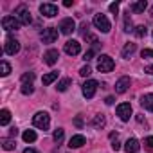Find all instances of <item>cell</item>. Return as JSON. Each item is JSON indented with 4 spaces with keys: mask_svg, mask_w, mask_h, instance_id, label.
Returning <instances> with one entry per match:
<instances>
[{
    "mask_svg": "<svg viewBox=\"0 0 153 153\" xmlns=\"http://www.w3.org/2000/svg\"><path fill=\"white\" fill-rule=\"evenodd\" d=\"M33 124L36 126V128H40V130H49V126H51V115L47 114V112H36L34 114V117H33Z\"/></svg>",
    "mask_w": 153,
    "mask_h": 153,
    "instance_id": "6da1fadb",
    "label": "cell"
},
{
    "mask_svg": "<svg viewBox=\"0 0 153 153\" xmlns=\"http://www.w3.org/2000/svg\"><path fill=\"white\" fill-rule=\"evenodd\" d=\"M114 67H115V63H114V59L108 54H101L97 58V70L99 72H112Z\"/></svg>",
    "mask_w": 153,
    "mask_h": 153,
    "instance_id": "7a4b0ae2",
    "label": "cell"
},
{
    "mask_svg": "<svg viewBox=\"0 0 153 153\" xmlns=\"http://www.w3.org/2000/svg\"><path fill=\"white\" fill-rule=\"evenodd\" d=\"M15 16L20 20V24L22 25H29L33 20H31V13H29V9L25 7V6H18L16 9H15Z\"/></svg>",
    "mask_w": 153,
    "mask_h": 153,
    "instance_id": "3957f363",
    "label": "cell"
},
{
    "mask_svg": "<svg viewBox=\"0 0 153 153\" xmlns=\"http://www.w3.org/2000/svg\"><path fill=\"white\" fill-rule=\"evenodd\" d=\"M94 25L101 31V33H110V29H112V25H110V22H108V18L105 16V15H94Z\"/></svg>",
    "mask_w": 153,
    "mask_h": 153,
    "instance_id": "277c9868",
    "label": "cell"
},
{
    "mask_svg": "<svg viewBox=\"0 0 153 153\" xmlns=\"http://www.w3.org/2000/svg\"><path fill=\"white\" fill-rule=\"evenodd\" d=\"M2 27L6 31H18L22 27V24H20V20L16 16H4L2 18Z\"/></svg>",
    "mask_w": 153,
    "mask_h": 153,
    "instance_id": "5b68a950",
    "label": "cell"
},
{
    "mask_svg": "<svg viewBox=\"0 0 153 153\" xmlns=\"http://www.w3.org/2000/svg\"><path fill=\"white\" fill-rule=\"evenodd\" d=\"M40 38H42L43 43H54V42L58 40V29H56V27H47V29L42 31Z\"/></svg>",
    "mask_w": 153,
    "mask_h": 153,
    "instance_id": "8992f818",
    "label": "cell"
},
{
    "mask_svg": "<svg viewBox=\"0 0 153 153\" xmlns=\"http://www.w3.org/2000/svg\"><path fill=\"white\" fill-rule=\"evenodd\" d=\"M4 52H6V54H9V56H15L16 52H20V42H18L16 38L9 36V38L6 40V47H4Z\"/></svg>",
    "mask_w": 153,
    "mask_h": 153,
    "instance_id": "52a82bcc",
    "label": "cell"
},
{
    "mask_svg": "<svg viewBox=\"0 0 153 153\" xmlns=\"http://www.w3.org/2000/svg\"><path fill=\"white\" fill-rule=\"evenodd\" d=\"M97 87H99V83H97L96 79L85 81V83H83V96H85L87 99H92L94 94H96V90H97Z\"/></svg>",
    "mask_w": 153,
    "mask_h": 153,
    "instance_id": "ba28073f",
    "label": "cell"
},
{
    "mask_svg": "<svg viewBox=\"0 0 153 153\" xmlns=\"http://www.w3.org/2000/svg\"><path fill=\"white\" fill-rule=\"evenodd\" d=\"M117 115H119V119L123 123L130 121V117H131V105L130 103H121L117 106Z\"/></svg>",
    "mask_w": 153,
    "mask_h": 153,
    "instance_id": "9c48e42d",
    "label": "cell"
},
{
    "mask_svg": "<svg viewBox=\"0 0 153 153\" xmlns=\"http://www.w3.org/2000/svg\"><path fill=\"white\" fill-rule=\"evenodd\" d=\"M63 49H65V52H67L68 56H78V54L81 52V43L76 42V40H68Z\"/></svg>",
    "mask_w": 153,
    "mask_h": 153,
    "instance_id": "30bf717a",
    "label": "cell"
},
{
    "mask_svg": "<svg viewBox=\"0 0 153 153\" xmlns=\"http://www.w3.org/2000/svg\"><path fill=\"white\" fill-rule=\"evenodd\" d=\"M59 29H61L63 34H72V33L76 31V22H74L72 18H63V20L59 22Z\"/></svg>",
    "mask_w": 153,
    "mask_h": 153,
    "instance_id": "8fae6325",
    "label": "cell"
},
{
    "mask_svg": "<svg viewBox=\"0 0 153 153\" xmlns=\"http://www.w3.org/2000/svg\"><path fill=\"white\" fill-rule=\"evenodd\" d=\"M40 13H42L43 16H47V18H52V16L58 15V7H56L54 4H42V6H40Z\"/></svg>",
    "mask_w": 153,
    "mask_h": 153,
    "instance_id": "7c38bea8",
    "label": "cell"
},
{
    "mask_svg": "<svg viewBox=\"0 0 153 153\" xmlns=\"http://www.w3.org/2000/svg\"><path fill=\"white\" fill-rule=\"evenodd\" d=\"M128 88H130V78L123 76L121 79H117V83H115V92L117 94H124Z\"/></svg>",
    "mask_w": 153,
    "mask_h": 153,
    "instance_id": "4fadbf2b",
    "label": "cell"
},
{
    "mask_svg": "<svg viewBox=\"0 0 153 153\" xmlns=\"http://www.w3.org/2000/svg\"><path fill=\"white\" fill-rule=\"evenodd\" d=\"M58 58H59V52H58L56 49H49V51L43 54V61H45L47 65H54V63L58 61Z\"/></svg>",
    "mask_w": 153,
    "mask_h": 153,
    "instance_id": "5bb4252c",
    "label": "cell"
},
{
    "mask_svg": "<svg viewBox=\"0 0 153 153\" xmlns=\"http://www.w3.org/2000/svg\"><path fill=\"white\" fill-rule=\"evenodd\" d=\"M139 149H140V144H139L137 139H128L124 142V151L126 153H137Z\"/></svg>",
    "mask_w": 153,
    "mask_h": 153,
    "instance_id": "9a60e30c",
    "label": "cell"
},
{
    "mask_svg": "<svg viewBox=\"0 0 153 153\" xmlns=\"http://www.w3.org/2000/svg\"><path fill=\"white\" fill-rule=\"evenodd\" d=\"M140 106L148 112H153V94H144L140 97Z\"/></svg>",
    "mask_w": 153,
    "mask_h": 153,
    "instance_id": "2e32d148",
    "label": "cell"
},
{
    "mask_svg": "<svg viewBox=\"0 0 153 153\" xmlns=\"http://www.w3.org/2000/svg\"><path fill=\"white\" fill-rule=\"evenodd\" d=\"M85 144V137L83 135H72L68 140V148H81Z\"/></svg>",
    "mask_w": 153,
    "mask_h": 153,
    "instance_id": "e0dca14e",
    "label": "cell"
},
{
    "mask_svg": "<svg viewBox=\"0 0 153 153\" xmlns=\"http://www.w3.org/2000/svg\"><path fill=\"white\" fill-rule=\"evenodd\" d=\"M135 51H137V45H135V43H131V42H128V43L123 47V52H121V54H123V58H124V59H130V56H131Z\"/></svg>",
    "mask_w": 153,
    "mask_h": 153,
    "instance_id": "ac0fdd59",
    "label": "cell"
},
{
    "mask_svg": "<svg viewBox=\"0 0 153 153\" xmlns=\"http://www.w3.org/2000/svg\"><path fill=\"white\" fill-rule=\"evenodd\" d=\"M146 7H148V2H146V0H139V2H133V4L130 6V9H131L133 13H144Z\"/></svg>",
    "mask_w": 153,
    "mask_h": 153,
    "instance_id": "d6986e66",
    "label": "cell"
},
{
    "mask_svg": "<svg viewBox=\"0 0 153 153\" xmlns=\"http://www.w3.org/2000/svg\"><path fill=\"white\" fill-rule=\"evenodd\" d=\"M105 124H106V119H105V115H96L94 119H92V126L94 128H97V130H101V128H105Z\"/></svg>",
    "mask_w": 153,
    "mask_h": 153,
    "instance_id": "ffe728a7",
    "label": "cell"
},
{
    "mask_svg": "<svg viewBox=\"0 0 153 153\" xmlns=\"http://www.w3.org/2000/svg\"><path fill=\"white\" fill-rule=\"evenodd\" d=\"M58 79V72L56 70H52V72H49V74H45L43 78H42V83L43 85H51L52 81H56Z\"/></svg>",
    "mask_w": 153,
    "mask_h": 153,
    "instance_id": "44dd1931",
    "label": "cell"
},
{
    "mask_svg": "<svg viewBox=\"0 0 153 153\" xmlns=\"http://www.w3.org/2000/svg\"><path fill=\"white\" fill-rule=\"evenodd\" d=\"M9 121H11V112H9L7 108H4L2 112H0V124H2V126H7Z\"/></svg>",
    "mask_w": 153,
    "mask_h": 153,
    "instance_id": "7402d4cb",
    "label": "cell"
},
{
    "mask_svg": "<svg viewBox=\"0 0 153 153\" xmlns=\"http://www.w3.org/2000/svg\"><path fill=\"white\" fill-rule=\"evenodd\" d=\"M0 144H2V148L6 149V151H11V149H15V140L13 139H7V137H4L2 140H0Z\"/></svg>",
    "mask_w": 153,
    "mask_h": 153,
    "instance_id": "603a6c76",
    "label": "cell"
},
{
    "mask_svg": "<svg viewBox=\"0 0 153 153\" xmlns=\"http://www.w3.org/2000/svg\"><path fill=\"white\" fill-rule=\"evenodd\" d=\"M22 139H24L25 142H34V140H36V133H34V130H25V131L22 133Z\"/></svg>",
    "mask_w": 153,
    "mask_h": 153,
    "instance_id": "cb8c5ba5",
    "label": "cell"
},
{
    "mask_svg": "<svg viewBox=\"0 0 153 153\" xmlns=\"http://www.w3.org/2000/svg\"><path fill=\"white\" fill-rule=\"evenodd\" d=\"M9 72H11V67H9V63L7 61H2L0 63V76H9Z\"/></svg>",
    "mask_w": 153,
    "mask_h": 153,
    "instance_id": "d4e9b609",
    "label": "cell"
},
{
    "mask_svg": "<svg viewBox=\"0 0 153 153\" xmlns=\"http://www.w3.org/2000/svg\"><path fill=\"white\" fill-rule=\"evenodd\" d=\"M33 79H34V72H25L22 76V83L24 85H33Z\"/></svg>",
    "mask_w": 153,
    "mask_h": 153,
    "instance_id": "484cf974",
    "label": "cell"
},
{
    "mask_svg": "<svg viewBox=\"0 0 153 153\" xmlns=\"http://www.w3.org/2000/svg\"><path fill=\"white\" fill-rule=\"evenodd\" d=\"M68 85H70V78H63V79L58 83V87H56V88H58L59 92H65V90L68 88Z\"/></svg>",
    "mask_w": 153,
    "mask_h": 153,
    "instance_id": "4316f807",
    "label": "cell"
},
{
    "mask_svg": "<svg viewBox=\"0 0 153 153\" xmlns=\"http://www.w3.org/2000/svg\"><path fill=\"white\" fill-rule=\"evenodd\" d=\"M124 31H126V33H130V31H133V24H131V18H130V13H126V15H124Z\"/></svg>",
    "mask_w": 153,
    "mask_h": 153,
    "instance_id": "83f0119b",
    "label": "cell"
},
{
    "mask_svg": "<svg viewBox=\"0 0 153 153\" xmlns=\"http://www.w3.org/2000/svg\"><path fill=\"white\" fill-rule=\"evenodd\" d=\"M133 33H135V36H137V38H144V36L148 34V29H146L144 25H139V27H135V31H133Z\"/></svg>",
    "mask_w": 153,
    "mask_h": 153,
    "instance_id": "f1b7e54d",
    "label": "cell"
},
{
    "mask_svg": "<svg viewBox=\"0 0 153 153\" xmlns=\"http://www.w3.org/2000/svg\"><path fill=\"white\" fill-rule=\"evenodd\" d=\"M63 135H65L63 128H58V130H54V133H52V139H54L56 142H61V140H63Z\"/></svg>",
    "mask_w": 153,
    "mask_h": 153,
    "instance_id": "f546056e",
    "label": "cell"
},
{
    "mask_svg": "<svg viewBox=\"0 0 153 153\" xmlns=\"http://www.w3.org/2000/svg\"><path fill=\"white\" fill-rule=\"evenodd\" d=\"M110 139H112V149H119L121 148V142L117 140V133H110Z\"/></svg>",
    "mask_w": 153,
    "mask_h": 153,
    "instance_id": "4dcf8cb0",
    "label": "cell"
},
{
    "mask_svg": "<svg viewBox=\"0 0 153 153\" xmlns=\"http://www.w3.org/2000/svg\"><path fill=\"white\" fill-rule=\"evenodd\" d=\"M79 74L83 76V78H88V76L92 74V68H90L88 65H85V67H81V68H79Z\"/></svg>",
    "mask_w": 153,
    "mask_h": 153,
    "instance_id": "1f68e13d",
    "label": "cell"
},
{
    "mask_svg": "<svg viewBox=\"0 0 153 153\" xmlns=\"http://www.w3.org/2000/svg\"><path fill=\"white\" fill-rule=\"evenodd\" d=\"M33 92H34L33 85H22V94H24V96H31Z\"/></svg>",
    "mask_w": 153,
    "mask_h": 153,
    "instance_id": "d6a6232c",
    "label": "cell"
},
{
    "mask_svg": "<svg viewBox=\"0 0 153 153\" xmlns=\"http://www.w3.org/2000/svg\"><path fill=\"white\" fill-rule=\"evenodd\" d=\"M108 9H110V13L117 15V13H119V4H117V2H112V4L108 6Z\"/></svg>",
    "mask_w": 153,
    "mask_h": 153,
    "instance_id": "836d02e7",
    "label": "cell"
},
{
    "mask_svg": "<svg viewBox=\"0 0 153 153\" xmlns=\"http://www.w3.org/2000/svg\"><path fill=\"white\" fill-rule=\"evenodd\" d=\"M92 58H94V49H88V51L83 54V59H85V61H90Z\"/></svg>",
    "mask_w": 153,
    "mask_h": 153,
    "instance_id": "e575fe53",
    "label": "cell"
},
{
    "mask_svg": "<svg viewBox=\"0 0 153 153\" xmlns=\"http://www.w3.org/2000/svg\"><path fill=\"white\" fill-rule=\"evenodd\" d=\"M142 58H153V51L151 49H144L142 51Z\"/></svg>",
    "mask_w": 153,
    "mask_h": 153,
    "instance_id": "d590c367",
    "label": "cell"
},
{
    "mask_svg": "<svg viewBox=\"0 0 153 153\" xmlns=\"http://www.w3.org/2000/svg\"><path fill=\"white\" fill-rule=\"evenodd\" d=\"M144 144H146L148 148H153V137H146V140H144Z\"/></svg>",
    "mask_w": 153,
    "mask_h": 153,
    "instance_id": "8d00e7d4",
    "label": "cell"
},
{
    "mask_svg": "<svg viewBox=\"0 0 153 153\" xmlns=\"http://www.w3.org/2000/svg\"><path fill=\"white\" fill-rule=\"evenodd\" d=\"M114 101H115V99H114L112 96H108V97L105 99V103H106V105H114Z\"/></svg>",
    "mask_w": 153,
    "mask_h": 153,
    "instance_id": "74e56055",
    "label": "cell"
},
{
    "mask_svg": "<svg viewBox=\"0 0 153 153\" xmlns=\"http://www.w3.org/2000/svg\"><path fill=\"white\" fill-rule=\"evenodd\" d=\"M144 72H146V74H153V65H148V67L144 68Z\"/></svg>",
    "mask_w": 153,
    "mask_h": 153,
    "instance_id": "f35d334b",
    "label": "cell"
},
{
    "mask_svg": "<svg viewBox=\"0 0 153 153\" xmlns=\"http://www.w3.org/2000/svg\"><path fill=\"white\" fill-rule=\"evenodd\" d=\"M9 133H11V137H16V135H18V130H16V128H11Z\"/></svg>",
    "mask_w": 153,
    "mask_h": 153,
    "instance_id": "ab89813d",
    "label": "cell"
},
{
    "mask_svg": "<svg viewBox=\"0 0 153 153\" xmlns=\"http://www.w3.org/2000/svg\"><path fill=\"white\" fill-rule=\"evenodd\" d=\"M24 153H38V151H36V149H33V148H25V149H24Z\"/></svg>",
    "mask_w": 153,
    "mask_h": 153,
    "instance_id": "60d3db41",
    "label": "cell"
},
{
    "mask_svg": "<svg viewBox=\"0 0 153 153\" xmlns=\"http://www.w3.org/2000/svg\"><path fill=\"white\" fill-rule=\"evenodd\" d=\"M72 4H74V2H72V0H65V2H63V6H65V7H70Z\"/></svg>",
    "mask_w": 153,
    "mask_h": 153,
    "instance_id": "b9f144b4",
    "label": "cell"
},
{
    "mask_svg": "<svg viewBox=\"0 0 153 153\" xmlns=\"http://www.w3.org/2000/svg\"><path fill=\"white\" fill-rule=\"evenodd\" d=\"M151 16H153V6H151Z\"/></svg>",
    "mask_w": 153,
    "mask_h": 153,
    "instance_id": "7bdbcfd3",
    "label": "cell"
}]
</instances>
